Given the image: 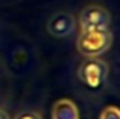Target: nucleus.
I'll return each mask as SVG.
<instances>
[{"label":"nucleus","mask_w":120,"mask_h":119,"mask_svg":"<svg viewBox=\"0 0 120 119\" xmlns=\"http://www.w3.org/2000/svg\"><path fill=\"white\" fill-rule=\"evenodd\" d=\"M81 32L85 31H103L111 26V14L100 5H88L79 14Z\"/></svg>","instance_id":"7ed1b4c3"},{"label":"nucleus","mask_w":120,"mask_h":119,"mask_svg":"<svg viewBox=\"0 0 120 119\" xmlns=\"http://www.w3.org/2000/svg\"><path fill=\"white\" fill-rule=\"evenodd\" d=\"M108 73H109L108 63L99 57L85 58L79 64L76 72L78 78L85 86L91 87V89H97L102 86L108 78Z\"/></svg>","instance_id":"f03ea898"},{"label":"nucleus","mask_w":120,"mask_h":119,"mask_svg":"<svg viewBox=\"0 0 120 119\" xmlns=\"http://www.w3.org/2000/svg\"><path fill=\"white\" fill-rule=\"evenodd\" d=\"M112 46V34L109 29L103 31H85L76 40V48L85 58L100 57Z\"/></svg>","instance_id":"f257e3e1"},{"label":"nucleus","mask_w":120,"mask_h":119,"mask_svg":"<svg viewBox=\"0 0 120 119\" xmlns=\"http://www.w3.org/2000/svg\"><path fill=\"white\" fill-rule=\"evenodd\" d=\"M14 119H43L41 115L38 111H34V110H23L20 113H17L14 116Z\"/></svg>","instance_id":"0eeeda50"},{"label":"nucleus","mask_w":120,"mask_h":119,"mask_svg":"<svg viewBox=\"0 0 120 119\" xmlns=\"http://www.w3.org/2000/svg\"><path fill=\"white\" fill-rule=\"evenodd\" d=\"M99 119H120V110L116 105H109V107H105L100 113Z\"/></svg>","instance_id":"423d86ee"},{"label":"nucleus","mask_w":120,"mask_h":119,"mask_svg":"<svg viewBox=\"0 0 120 119\" xmlns=\"http://www.w3.org/2000/svg\"><path fill=\"white\" fill-rule=\"evenodd\" d=\"M52 119H79V110L71 99L62 98L52 107Z\"/></svg>","instance_id":"39448f33"},{"label":"nucleus","mask_w":120,"mask_h":119,"mask_svg":"<svg viewBox=\"0 0 120 119\" xmlns=\"http://www.w3.org/2000/svg\"><path fill=\"white\" fill-rule=\"evenodd\" d=\"M47 32L55 38H65V37L71 35L76 29V18L71 12L61 11L53 14L49 18L46 26Z\"/></svg>","instance_id":"20e7f679"},{"label":"nucleus","mask_w":120,"mask_h":119,"mask_svg":"<svg viewBox=\"0 0 120 119\" xmlns=\"http://www.w3.org/2000/svg\"><path fill=\"white\" fill-rule=\"evenodd\" d=\"M0 119H11V116H9L8 111H5L3 108H0Z\"/></svg>","instance_id":"6e6552de"}]
</instances>
